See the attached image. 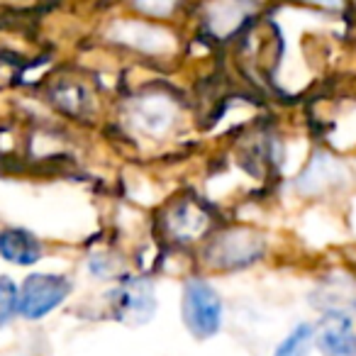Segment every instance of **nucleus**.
<instances>
[{
  "label": "nucleus",
  "instance_id": "f257e3e1",
  "mask_svg": "<svg viewBox=\"0 0 356 356\" xmlns=\"http://www.w3.org/2000/svg\"><path fill=\"white\" fill-rule=\"evenodd\" d=\"M181 320L191 337L205 341L222 332L225 302L208 278H188L181 288Z\"/></svg>",
  "mask_w": 356,
  "mask_h": 356
},
{
  "label": "nucleus",
  "instance_id": "f03ea898",
  "mask_svg": "<svg viewBox=\"0 0 356 356\" xmlns=\"http://www.w3.org/2000/svg\"><path fill=\"white\" fill-rule=\"evenodd\" d=\"M74 283L64 273L35 271L17 283V315L27 322H37L56 312L69 300Z\"/></svg>",
  "mask_w": 356,
  "mask_h": 356
},
{
  "label": "nucleus",
  "instance_id": "7ed1b4c3",
  "mask_svg": "<svg viewBox=\"0 0 356 356\" xmlns=\"http://www.w3.org/2000/svg\"><path fill=\"white\" fill-rule=\"evenodd\" d=\"M266 242L259 232L247 227H232L220 232L205 249V259L210 266L220 271H239L264 257Z\"/></svg>",
  "mask_w": 356,
  "mask_h": 356
},
{
  "label": "nucleus",
  "instance_id": "20e7f679",
  "mask_svg": "<svg viewBox=\"0 0 356 356\" xmlns=\"http://www.w3.org/2000/svg\"><path fill=\"white\" fill-rule=\"evenodd\" d=\"M110 312L124 325H147L159 307L156 288L144 276H124L110 291Z\"/></svg>",
  "mask_w": 356,
  "mask_h": 356
},
{
  "label": "nucleus",
  "instance_id": "39448f33",
  "mask_svg": "<svg viewBox=\"0 0 356 356\" xmlns=\"http://www.w3.org/2000/svg\"><path fill=\"white\" fill-rule=\"evenodd\" d=\"M127 120L137 132L149 134V137H161L173 127L176 105L161 93L139 95L129 103Z\"/></svg>",
  "mask_w": 356,
  "mask_h": 356
},
{
  "label": "nucleus",
  "instance_id": "423d86ee",
  "mask_svg": "<svg viewBox=\"0 0 356 356\" xmlns=\"http://www.w3.org/2000/svg\"><path fill=\"white\" fill-rule=\"evenodd\" d=\"M315 349L320 356H356V325L351 315H322L315 322Z\"/></svg>",
  "mask_w": 356,
  "mask_h": 356
},
{
  "label": "nucleus",
  "instance_id": "0eeeda50",
  "mask_svg": "<svg viewBox=\"0 0 356 356\" xmlns=\"http://www.w3.org/2000/svg\"><path fill=\"white\" fill-rule=\"evenodd\" d=\"M110 40L144 51V54H171L176 49V40L171 32L147 25V22H118L110 30Z\"/></svg>",
  "mask_w": 356,
  "mask_h": 356
},
{
  "label": "nucleus",
  "instance_id": "6e6552de",
  "mask_svg": "<svg viewBox=\"0 0 356 356\" xmlns=\"http://www.w3.org/2000/svg\"><path fill=\"white\" fill-rule=\"evenodd\" d=\"M44 257V242L35 232L25 227H3L0 229V259L13 266L30 268Z\"/></svg>",
  "mask_w": 356,
  "mask_h": 356
},
{
  "label": "nucleus",
  "instance_id": "1a4fd4ad",
  "mask_svg": "<svg viewBox=\"0 0 356 356\" xmlns=\"http://www.w3.org/2000/svg\"><path fill=\"white\" fill-rule=\"evenodd\" d=\"M315 300L312 305H317V310H322V315H351L356 312V286L349 278H330L315 291Z\"/></svg>",
  "mask_w": 356,
  "mask_h": 356
},
{
  "label": "nucleus",
  "instance_id": "9d476101",
  "mask_svg": "<svg viewBox=\"0 0 356 356\" xmlns=\"http://www.w3.org/2000/svg\"><path fill=\"white\" fill-rule=\"evenodd\" d=\"M205 225H208V215L200 210V205H191V203H181L168 213L166 218V227L181 242H188L203 234Z\"/></svg>",
  "mask_w": 356,
  "mask_h": 356
},
{
  "label": "nucleus",
  "instance_id": "9b49d317",
  "mask_svg": "<svg viewBox=\"0 0 356 356\" xmlns=\"http://www.w3.org/2000/svg\"><path fill=\"white\" fill-rule=\"evenodd\" d=\"M315 349V322L296 325L273 349V356H310Z\"/></svg>",
  "mask_w": 356,
  "mask_h": 356
},
{
  "label": "nucleus",
  "instance_id": "f8f14e48",
  "mask_svg": "<svg viewBox=\"0 0 356 356\" xmlns=\"http://www.w3.org/2000/svg\"><path fill=\"white\" fill-rule=\"evenodd\" d=\"M244 15H247V6L244 3H237V0L218 3V6L210 8V27H213L215 35L225 37L242 25Z\"/></svg>",
  "mask_w": 356,
  "mask_h": 356
},
{
  "label": "nucleus",
  "instance_id": "ddd939ff",
  "mask_svg": "<svg viewBox=\"0 0 356 356\" xmlns=\"http://www.w3.org/2000/svg\"><path fill=\"white\" fill-rule=\"evenodd\" d=\"M17 315V283L10 276H0V330L10 325Z\"/></svg>",
  "mask_w": 356,
  "mask_h": 356
},
{
  "label": "nucleus",
  "instance_id": "4468645a",
  "mask_svg": "<svg viewBox=\"0 0 356 356\" xmlns=\"http://www.w3.org/2000/svg\"><path fill=\"white\" fill-rule=\"evenodd\" d=\"M176 0H137V8L147 15H168Z\"/></svg>",
  "mask_w": 356,
  "mask_h": 356
},
{
  "label": "nucleus",
  "instance_id": "2eb2a0df",
  "mask_svg": "<svg viewBox=\"0 0 356 356\" xmlns=\"http://www.w3.org/2000/svg\"><path fill=\"white\" fill-rule=\"evenodd\" d=\"M310 3H317L322 8H341L344 6V0H310Z\"/></svg>",
  "mask_w": 356,
  "mask_h": 356
}]
</instances>
